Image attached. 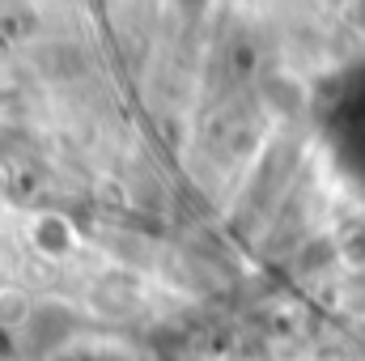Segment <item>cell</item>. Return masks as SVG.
Returning a JSON list of instances; mask_svg holds the SVG:
<instances>
[{
    "label": "cell",
    "instance_id": "1",
    "mask_svg": "<svg viewBox=\"0 0 365 361\" xmlns=\"http://www.w3.org/2000/svg\"><path fill=\"white\" fill-rule=\"evenodd\" d=\"M30 319V298L21 289H4L0 293V323H26Z\"/></svg>",
    "mask_w": 365,
    "mask_h": 361
}]
</instances>
